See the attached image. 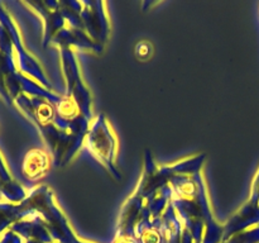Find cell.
<instances>
[{
    "label": "cell",
    "instance_id": "1",
    "mask_svg": "<svg viewBox=\"0 0 259 243\" xmlns=\"http://www.w3.org/2000/svg\"><path fill=\"white\" fill-rule=\"evenodd\" d=\"M134 52H136L138 60L148 61L152 57V55H153V45L149 40H141V42L137 43Z\"/></svg>",
    "mask_w": 259,
    "mask_h": 243
}]
</instances>
